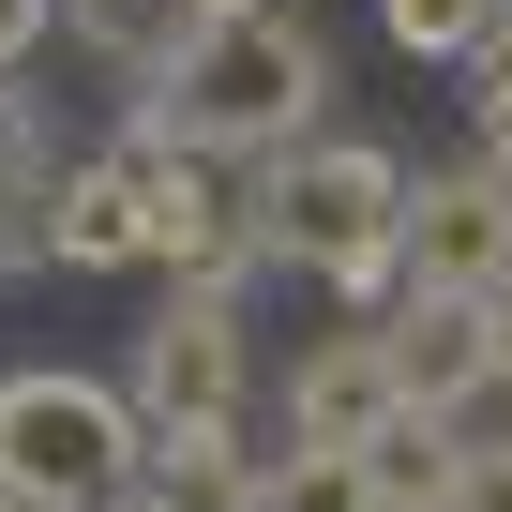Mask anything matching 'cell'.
Returning a JSON list of instances; mask_svg holds the SVG:
<instances>
[{
    "label": "cell",
    "instance_id": "obj_1",
    "mask_svg": "<svg viewBox=\"0 0 512 512\" xmlns=\"http://www.w3.org/2000/svg\"><path fill=\"white\" fill-rule=\"evenodd\" d=\"M332 121V46L302 16H241V31H181L166 76H151V121L166 151H226V166H272L287 136Z\"/></svg>",
    "mask_w": 512,
    "mask_h": 512
},
{
    "label": "cell",
    "instance_id": "obj_2",
    "mask_svg": "<svg viewBox=\"0 0 512 512\" xmlns=\"http://www.w3.org/2000/svg\"><path fill=\"white\" fill-rule=\"evenodd\" d=\"M256 241H272L287 272H317L332 302L377 317L407 287V151H377V136H287L272 196H256Z\"/></svg>",
    "mask_w": 512,
    "mask_h": 512
},
{
    "label": "cell",
    "instance_id": "obj_3",
    "mask_svg": "<svg viewBox=\"0 0 512 512\" xmlns=\"http://www.w3.org/2000/svg\"><path fill=\"white\" fill-rule=\"evenodd\" d=\"M136 467H151V407L121 377H91V362H16L0 377V482L16 497L106 512V497H136Z\"/></svg>",
    "mask_w": 512,
    "mask_h": 512
},
{
    "label": "cell",
    "instance_id": "obj_4",
    "mask_svg": "<svg viewBox=\"0 0 512 512\" xmlns=\"http://www.w3.org/2000/svg\"><path fill=\"white\" fill-rule=\"evenodd\" d=\"M241 377H256V362H241V287H226V272H181V287L151 302L121 392H136L151 422H241Z\"/></svg>",
    "mask_w": 512,
    "mask_h": 512
},
{
    "label": "cell",
    "instance_id": "obj_5",
    "mask_svg": "<svg viewBox=\"0 0 512 512\" xmlns=\"http://www.w3.org/2000/svg\"><path fill=\"white\" fill-rule=\"evenodd\" d=\"M407 287H512V166H422L407 181Z\"/></svg>",
    "mask_w": 512,
    "mask_h": 512
},
{
    "label": "cell",
    "instance_id": "obj_6",
    "mask_svg": "<svg viewBox=\"0 0 512 512\" xmlns=\"http://www.w3.org/2000/svg\"><path fill=\"white\" fill-rule=\"evenodd\" d=\"M377 347H392L407 407H452V392L497 362V317H482V287H392V302H377Z\"/></svg>",
    "mask_w": 512,
    "mask_h": 512
},
{
    "label": "cell",
    "instance_id": "obj_7",
    "mask_svg": "<svg viewBox=\"0 0 512 512\" xmlns=\"http://www.w3.org/2000/svg\"><path fill=\"white\" fill-rule=\"evenodd\" d=\"M392 407H407V377H392L377 317H347L332 347H302V362H287V422H302L317 452H362V437H377Z\"/></svg>",
    "mask_w": 512,
    "mask_h": 512
},
{
    "label": "cell",
    "instance_id": "obj_8",
    "mask_svg": "<svg viewBox=\"0 0 512 512\" xmlns=\"http://www.w3.org/2000/svg\"><path fill=\"white\" fill-rule=\"evenodd\" d=\"M46 256H61V272H136V256H151V136L61 166V241Z\"/></svg>",
    "mask_w": 512,
    "mask_h": 512
},
{
    "label": "cell",
    "instance_id": "obj_9",
    "mask_svg": "<svg viewBox=\"0 0 512 512\" xmlns=\"http://www.w3.org/2000/svg\"><path fill=\"white\" fill-rule=\"evenodd\" d=\"M211 166H226V151H166V136H151V256H166V272H226V287H241V226H256V211H241Z\"/></svg>",
    "mask_w": 512,
    "mask_h": 512
},
{
    "label": "cell",
    "instance_id": "obj_10",
    "mask_svg": "<svg viewBox=\"0 0 512 512\" xmlns=\"http://www.w3.org/2000/svg\"><path fill=\"white\" fill-rule=\"evenodd\" d=\"M166 512H241L256 497V452H241V422H151V467H136Z\"/></svg>",
    "mask_w": 512,
    "mask_h": 512
},
{
    "label": "cell",
    "instance_id": "obj_11",
    "mask_svg": "<svg viewBox=\"0 0 512 512\" xmlns=\"http://www.w3.org/2000/svg\"><path fill=\"white\" fill-rule=\"evenodd\" d=\"M362 482H377L392 512H437V482H452V422H437V407H392V422L362 437Z\"/></svg>",
    "mask_w": 512,
    "mask_h": 512
},
{
    "label": "cell",
    "instance_id": "obj_12",
    "mask_svg": "<svg viewBox=\"0 0 512 512\" xmlns=\"http://www.w3.org/2000/svg\"><path fill=\"white\" fill-rule=\"evenodd\" d=\"M241 512H392V497L362 482V452H317V437H302V452L256 467V497H241Z\"/></svg>",
    "mask_w": 512,
    "mask_h": 512
},
{
    "label": "cell",
    "instance_id": "obj_13",
    "mask_svg": "<svg viewBox=\"0 0 512 512\" xmlns=\"http://www.w3.org/2000/svg\"><path fill=\"white\" fill-rule=\"evenodd\" d=\"M377 31H392L407 61H467V46L497 31V0H377Z\"/></svg>",
    "mask_w": 512,
    "mask_h": 512
},
{
    "label": "cell",
    "instance_id": "obj_14",
    "mask_svg": "<svg viewBox=\"0 0 512 512\" xmlns=\"http://www.w3.org/2000/svg\"><path fill=\"white\" fill-rule=\"evenodd\" d=\"M467 106H482V151L512 166V16H497V31L467 46Z\"/></svg>",
    "mask_w": 512,
    "mask_h": 512
},
{
    "label": "cell",
    "instance_id": "obj_15",
    "mask_svg": "<svg viewBox=\"0 0 512 512\" xmlns=\"http://www.w3.org/2000/svg\"><path fill=\"white\" fill-rule=\"evenodd\" d=\"M437 512H512V437H482V452H452V482H437Z\"/></svg>",
    "mask_w": 512,
    "mask_h": 512
},
{
    "label": "cell",
    "instance_id": "obj_16",
    "mask_svg": "<svg viewBox=\"0 0 512 512\" xmlns=\"http://www.w3.org/2000/svg\"><path fill=\"white\" fill-rule=\"evenodd\" d=\"M0 181H46V121H31L16 76H0Z\"/></svg>",
    "mask_w": 512,
    "mask_h": 512
},
{
    "label": "cell",
    "instance_id": "obj_17",
    "mask_svg": "<svg viewBox=\"0 0 512 512\" xmlns=\"http://www.w3.org/2000/svg\"><path fill=\"white\" fill-rule=\"evenodd\" d=\"M46 16H61V0H0V76H16V61L46 46Z\"/></svg>",
    "mask_w": 512,
    "mask_h": 512
},
{
    "label": "cell",
    "instance_id": "obj_18",
    "mask_svg": "<svg viewBox=\"0 0 512 512\" xmlns=\"http://www.w3.org/2000/svg\"><path fill=\"white\" fill-rule=\"evenodd\" d=\"M181 31H241V16H272V0H166Z\"/></svg>",
    "mask_w": 512,
    "mask_h": 512
},
{
    "label": "cell",
    "instance_id": "obj_19",
    "mask_svg": "<svg viewBox=\"0 0 512 512\" xmlns=\"http://www.w3.org/2000/svg\"><path fill=\"white\" fill-rule=\"evenodd\" d=\"M482 317H497V377H512V287H482Z\"/></svg>",
    "mask_w": 512,
    "mask_h": 512
},
{
    "label": "cell",
    "instance_id": "obj_20",
    "mask_svg": "<svg viewBox=\"0 0 512 512\" xmlns=\"http://www.w3.org/2000/svg\"><path fill=\"white\" fill-rule=\"evenodd\" d=\"M0 512H61V497H16V482H0Z\"/></svg>",
    "mask_w": 512,
    "mask_h": 512
},
{
    "label": "cell",
    "instance_id": "obj_21",
    "mask_svg": "<svg viewBox=\"0 0 512 512\" xmlns=\"http://www.w3.org/2000/svg\"><path fill=\"white\" fill-rule=\"evenodd\" d=\"M106 512H166V497H151V482H136V497H106Z\"/></svg>",
    "mask_w": 512,
    "mask_h": 512
}]
</instances>
